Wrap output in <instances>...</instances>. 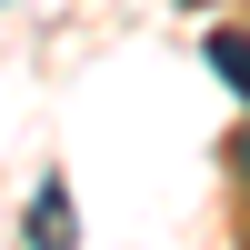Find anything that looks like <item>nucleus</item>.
<instances>
[{
    "mask_svg": "<svg viewBox=\"0 0 250 250\" xmlns=\"http://www.w3.org/2000/svg\"><path fill=\"white\" fill-rule=\"evenodd\" d=\"M30 250H80V220H70V180H40V190H30Z\"/></svg>",
    "mask_w": 250,
    "mask_h": 250,
    "instance_id": "1",
    "label": "nucleus"
},
{
    "mask_svg": "<svg viewBox=\"0 0 250 250\" xmlns=\"http://www.w3.org/2000/svg\"><path fill=\"white\" fill-rule=\"evenodd\" d=\"M210 70L230 80V90L250 100V40H230V30H210Z\"/></svg>",
    "mask_w": 250,
    "mask_h": 250,
    "instance_id": "2",
    "label": "nucleus"
},
{
    "mask_svg": "<svg viewBox=\"0 0 250 250\" xmlns=\"http://www.w3.org/2000/svg\"><path fill=\"white\" fill-rule=\"evenodd\" d=\"M240 170H250V150H240Z\"/></svg>",
    "mask_w": 250,
    "mask_h": 250,
    "instance_id": "3",
    "label": "nucleus"
}]
</instances>
